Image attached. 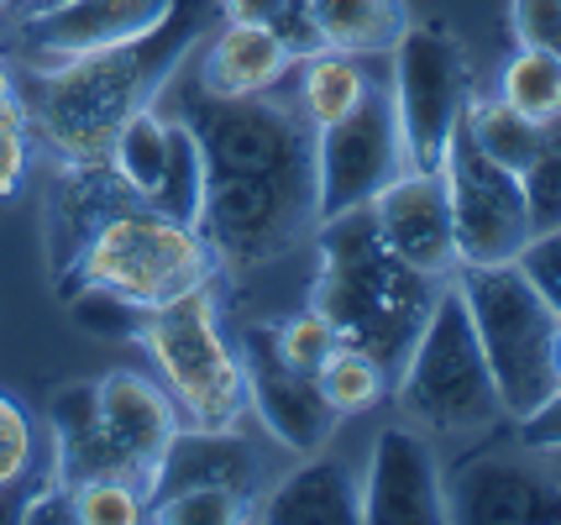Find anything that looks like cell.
Listing matches in <instances>:
<instances>
[{
    "mask_svg": "<svg viewBox=\"0 0 561 525\" xmlns=\"http://www.w3.org/2000/svg\"><path fill=\"white\" fill-rule=\"evenodd\" d=\"M216 16L220 0H173L169 16L142 37L37 69L32 95H22L26 122L48 137L53 152H64V163H105L122 122L169 90Z\"/></svg>",
    "mask_w": 561,
    "mask_h": 525,
    "instance_id": "6da1fadb",
    "label": "cell"
},
{
    "mask_svg": "<svg viewBox=\"0 0 561 525\" xmlns=\"http://www.w3.org/2000/svg\"><path fill=\"white\" fill-rule=\"evenodd\" d=\"M431 300H436V278L389 252L367 205L320 221V274L310 310L331 321L342 347L367 352L373 363L399 374V363L410 357L420 326L431 316Z\"/></svg>",
    "mask_w": 561,
    "mask_h": 525,
    "instance_id": "7a4b0ae2",
    "label": "cell"
},
{
    "mask_svg": "<svg viewBox=\"0 0 561 525\" xmlns=\"http://www.w3.org/2000/svg\"><path fill=\"white\" fill-rule=\"evenodd\" d=\"M393 400L410 421L436 436H483L504 421L499 384L489 374V357L478 347L457 284L436 289L415 347L393 374Z\"/></svg>",
    "mask_w": 561,
    "mask_h": 525,
    "instance_id": "3957f363",
    "label": "cell"
},
{
    "mask_svg": "<svg viewBox=\"0 0 561 525\" xmlns=\"http://www.w3.org/2000/svg\"><path fill=\"white\" fill-rule=\"evenodd\" d=\"M131 336L147 347L179 421L199 425V431H237L242 425L247 368L237 347L226 342V331H220L210 284H199L190 295H173L169 305L142 310Z\"/></svg>",
    "mask_w": 561,
    "mask_h": 525,
    "instance_id": "277c9868",
    "label": "cell"
},
{
    "mask_svg": "<svg viewBox=\"0 0 561 525\" xmlns=\"http://www.w3.org/2000/svg\"><path fill=\"white\" fill-rule=\"evenodd\" d=\"M210 274H216V252L205 248L195 226L173 221L142 201L116 205L69 269L79 289H105L137 310L190 295L199 284H210Z\"/></svg>",
    "mask_w": 561,
    "mask_h": 525,
    "instance_id": "5b68a950",
    "label": "cell"
},
{
    "mask_svg": "<svg viewBox=\"0 0 561 525\" xmlns=\"http://www.w3.org/2000/svg\"><path fill=\"white\" fill-rule=\"evenodd\" d=\"M457 289H462V305L472 316L478 347L489 357V374L499 384L504 415L510 421L530 415L557 389L551 347H557L561 321L514 263H462Z\"/></svg>",
    "mask_w": 561,
    "mask_h": 525,
    "instance_id": "8992f818",
    "label": "cell"
},
{
    "mask_svg": "<svg viewBox=\"0 0 561 525\" xmlns=\"http://www.w3.org/2000/svg\"><path fill=\"white\" fill-rule=\"evenodd\" d=\"M169 116L195 132L210 174H316V137L289 105L268 95H205L190 84V95H173Z\"/></svg>",
    "mask_w": 561,
    "mask_h": 525,
    "instance_id": "52a82bcc",
    "label": "cell"
},
{
    "mask_svg": "<svg viewBox=\"0 0 561 525\" xmlns=\"http://www.w3.org/2000/svg\"><path fill=\"white\" fill-rule=\"evenodd\" d=\"M316 221V174H210L195 231L216 263L257 269L299 242Z\"/></svg>",
    "mask_w": 561,
    "mask_h": 525,
    "instance_id": "ba28073f",
    "label": "cell"
},
{
    "mask_svg": "<svg viewBox=\"0 0 561 525\" xmlns=\"http://www.w3.org/2000/svg\"><path fill=\"white\" fill-rule=\"evenodd\" d=\"M440 184H446L462 263H514V252L536 237L519 174L493 163L489 152L472 142L467 122L451 126V142L440 152Z\"/></svg>",
    "mask_w": 561,
    "mask_h": 525,
    "instance_id": "9c48e42d",
    "label": "cell"
},
{
    "mask_svg": "<svg viewBox=\"0 0 561 525\" xmlns=\"http://www.w3.org/2000/svg\"><path fill=\"white\" fill-rule=\"evenodd\" d=\"M393 116L404 137L410 169H440L451 126L467 111V64L462 48L440 26H404L393 43Z\"/></svg>",
    "mask_w": 561,
    "mask_h": 525,
    "instance_id": "30bf717a",
    "label": "cell"
},
{
    "mask_svg": "<svg viewBox=\"0 0 561 525\" xmlns=\"http://www.w3.org/2000/svg\"><path fill=\"white\" fill-rule=\"evenodd\" d=\"M404 169L410 158H404L393 95L373 84L357 111H346L331 126H316V221L373 205V195Z\"/></svg>",
    "mask_w": 561,
    "mask_h": 525,
    "instance_id": "8fae6325",
    "label": "cell"
},
{
    "mask_svg": "<svg viewBox=\"0 0 561 525\" xmlns=\"http://www.w3.org/2000/svg\"><path fill=\"white\" fill-rule=\"evenodd\" d=\"M95 421H100V436H105L116 478L137 483L147 500V483H152L163 452H169V442L184 425L169 400V389L147 374L116 368V374L95 378Z\"/></svg>",
    "mask_w": 561,
    "mask_h": 525,
    "instance_id": "7c38bea8",
    "label": "cell"
},
{
    "mask_svg": "<svg viewBox=\"0 0 561 525\" xmlns=\"http://www.w3.org/2000/svg\"><path fill=\"white\" fill-rule=\"evenodd\" d=\"M173 0H53L43 11H26L16 26V53L32 69H53L79 53H100L131 43L169 16Z\"/></svg>",
    "mask_w": 561,
    "mask_h": 525,
    "instance_id": "4fadbf2b",
    "label": "cell"
},
{
    "mask_svg": "<svg viewBox=\"0 0 561 525\" xmlns=\"http://www.w3.org/2000/svg\"><path fill=\"white\" fill-rule=\"evenodd\" d=\"M247 347V404L257 410V421L273 431V442H284L289 452H320L336 431V410L325 404L320 384L310 374L289 368L278 357V342H273V326H247L242 336Z\"/></svg>",
    "mask_w": 561,
    "mask_h": 525,
    "instance_id": "5bb4252c",
    "label": "cell"
},
{
    "mask_svg": "<svg viewBox=\"0 0 561 525\" xmlns=\"http://www.w3.org/2000/svg\"><path fill=\"white\" fill-rule=\"evenodd\" d=\"M367 210H373V226L389 242V252H399L410 269H420L431 278H446L462 269L440 169H404L393 184H383L373 195Z\"/></svg>",
    "mask_w": 561,
    "mask_h": 525,
    "instance_id": "9a60e30c",
    "label": "cell"
},
{
    "mask_svg": "<svg viewBox=\"0 0 561 525\" xmlns=\"http://www.w3.org/2000/svg\"><path fill=\"white\" fill-rule=\"evenodd\" d=\"M367 525H440L446 521V478L431 442L420 431L389 425L373 442V463L363 478Z\"/></svg>",
    "mask_w": 561,
    "mask_h": 525,
    "instance_id": "2e32d148",
    "label": "cell"
},
{
    "mask_svg": "<svg viewBox=\"0 0 561 525\" xmlns=\"http://www.w3.org/2000/svg\"><path fill=\"white\" fill-rule=\"evenodd\" d=\"M446 521L561 525V478L519 468V463H472L446 483Z\"/></svg>",
    "mask_w": 561,
    "mask_h": 525,
    "instance_id": "e0dca14e",
    "label": "cell"
},
{
    "mask_svg": "<svg viewBox=\"0 0 561 525\" xmlns=\"http://www.w3.org/2000/svg\"><path fill=\"white\" fill-rule=\"evenodd\" d=\"M257 483V452L247 447L237 431H199V425H179V436L169 442L158 473L147 483V504L169 500L179 489H231L252 500Z\"/></svg>",
    "mask_w": 561,
    "mask_h": 525,
    "instance_id": "ac0fdd59",
    "label": "cell"
},
{
    "mask_svg": "<svg viewBox=\"0 0 561 525\" xmlns=\"http://www.w3.org/2000/svg\"><path fill=\"white\" fill-rule=\"evenodd\" d=\"M294 53L268 22H242L226 16L216 37L199 48L195 84L205 95H268L278 79L289 75Z\"/></svg>",
    "mask_w": 561,
    "mask_h": 525,
    "instance_id": "d6986e66",
    "label": "cell"
},
{
    "mask_svg": "<svg viewBox=\"0 0 561 525\" xmlns=\"http://www.w3.org/2000/svg\"><path fill=\"white\" fill-rule=\"evenodd\" d=\"M257 521L273 525H357L363 521V478L336 457H316L305 468H294L278 489H273Z\"/></svg>",
    "mask_w": 561,
    "mask_h": 525,
    "instance_id": "ffe728a7",
    "label": "cell"
},
{
    "mask_svg": "<svg viewBox=\"0 0 561 525\" xmlns=\"http://www.w3.org/2000/svg\"><path fill=\"white\" fill-rule=\"evenodd\" d=\"M126 201H137V195L116 179L111 163H69V174L58 184V205H53V263H58V274H69L73 258L95 237V226Z\"/></svg>",
    "mask_w": 561,
    "mask_h": 525,
    "instance_id": "44dd1931",
    "label": "cell"
},
{
    "mask_svg": "<svg viewBox=\"0 0 561 525\" xmlns=\"http://www.w3.org/2000/svg\"><path fill=\"white\" fill-rule=\"evenodd\" d=\"M305 16L316 26L320 48L352 53V58L393 53V43L410 26L404 0H305Z\"/></svg>",
    "mask_w": 561,
    "mask_h": 525,
    "instance_id": "7402d4cb",
    "label": "cell"
},
{
    "mask_svg": "<svg viewBox=\"0 0 561 525\" xmlns=\"http://www.w3.org/2000/svg\"><path fill=\"white\" fill-rule=\"evenodd\" d=\"M169 126L173 116L163 105H142V111H131L116 132V142L105 152V163L116 169L126 190L137 195V201H152V190H158V179H163V163H169Z\"/></svg>",
    "mask_w": 561,
    "mask_h": 525,
    "instance_id": "603a6c76",
    "label": "cell"
},
{
    "mask_svg": "<svg viewBox=\"0 0 561 525\" xmlns=\"http://www.w3.org/2000/svg\"><path fill=\"white\" fill-rule=\"evenodd\" d=\"M462 122H467V132H472V142L489 152L493 163H504L510 174H525V163H530L540 152V142H546V122H530V116L514 111L504 95H483V101L467 95Z\"/></svg>",
    "mask_w": 561,
    "mask_h": 525,
    "instance_id": "cb8c5ba5",
    "label": "cell"
},
{
    "mask_svg": "<svg viewBox=\"0 0 561 525\" xmlns=\"http://www.w3.org/2000/svg\"><path fill=\"white\" fill-rule=\"evenodd\" d=\"M367 90H373V79H367L363 58H352V53H331V48H316L310 58H305L299 105H305L310 126L342 122L346 111H357V105H363Z\"/></svg>",
    "mask_w": 561,
    "mask_h": 525,
    "instance_id": "d4e9b609",
    "label": "cell"
},
{
    "mask_svg": "<svg viewBox=\"0 0 561 525\" xmlns=\"http://www.w3.org/2000/svg\"><path fill=\"white\" fill-rule=\"evenodd\" d=\"M316 384H320V395H325V404H331L336 415H363V410L389 400L393 374L383 368V363H373L367 352L336 347L325 363H320Z\"/></svg>",
    "mask_w": 561,
    "mask_h": 525,
    "instance_id": "484cf974",
    "label": "cell"
},
{
    "mask_svg": "<svg viewBox=\"0 0 561 525\" xmlns=\"http://www.w3.org/2000/svg\"><path fill=\"white\" fill-rule=\"evenodd\" d=\"M199 201H205V152H199L195 132L173 116L169 126V163H163V179L152 190V210H163L173 221H190L195 226Z\"/></svg>",
    "mask_w": 561,
    "mask_h": 525,
    "instance_id": "4316f807",
    "label": "cell"
},
{
    "mask_svg": "<svg viewBox=\"0 0 561 525\" xmlns=\"http://www.w3.org/2000/svg\"><path fill=\"white\" fill-rule=\"evenodd\" d=\"M499 95H504L514 111H525L530 122H551L561 111V53L519 48L510 64H504Z\"/></svg>",
    "mask_w": 561,
    "mask_h": 525,
    "instance_id": "83f0119b",
    "label": "cell"
},
{
    "mask_svg": "<svg viewBox=\"0 0 561 525\" xmlns=\"http://www.w3.org/2000/svg\"><path fill=\"white\" fill-rule=\"evenodd\" d=\"M519 190H525L530 231H551V226H561V111L546 122V142H540V152L525 163Z\"/></svg>",
    "mask_w": 561,
    "mask_h": 525,
    "instance_id": "f1b7e54d",
    "label": "cell"
},
{
    "mask_svg": "<svg viewBox=\"0 0 561 525\" xmlns=\"http://www.w3.org/2000/svg\"><path fill=\"white\" fill-rule=\"evenodd\" d=\"M69 510L79 525H137L147 521V500L126 478H84L69 489Z\"/></svg>",
    "mask_w": 561,
    "mask_h": 525,
    "instance_id": "f546056e",
    "label": "cell"
},
{
    "mask_svg": "<svg viewBox=\"0 0 561 525\" xmlns=\"http://www.w3.org/2000/svg\"><path fill=\"white\" fill-rule=\"evenodd\" d=\"M147 521L158 525H231L247 521V500L231 489H179L169 500L147 504Z\"/></svg>",
    "mask_w": 561,
    "mask_h": 525,
    "instance_id": "4dcf8cb0",
    "label": "cell"
},
{
    "mask_svg": "<svg viewBox=\"0 0 561 525\" xmlns=\"http://www.w3.org/2000/svg\"><path fill=\"white\" fill-rule=\"evenodd\" d=\"M37 457V425L11 395H0V500L16 494Z\"/></svg>",
    "mask_w": 561,
    "mask_h": 525,
    "instance_id": "1f68e13d",
    "label": "cell"
},
{
    "mask_svg": "<svg viewBox=\"0 0 561 525\" xmlns=\"http://www.w3.org/2000/svg\"><path fill=\"white\" fill-rule=\"evenodd\" d=\"M273 342H278V357H284L289 368H299V374H310V378L320 374V363H325L331 352L342 347L331 321H325L320 310H305V316H294V321L273 326Z\"/></svg>",
    "mask_w": 561,
    "mask_h": 525,
    "instance_id": "d6a6232c",
    "label": "cell"
},
{
    "mask_svg": "<svg viewBox=\"0 0 561 525\" xmlns=\"http://www.w3.org/2000/svg\"><path fill=\"white\" fill-rule=\"evenodd\" d=\"M514 269L530 278V289H536L540 300L551 305V316L561 321V226H551V231H536L525 248L514 252Z\"/></svg>",
    "mask_w": 561,
    "mask_h": 525,
    "instance_id": "836d02e7",
    "label": "cell"
},
{
    "mask_svg": "<svg viewBox=\"0 0 561 525\" xmlns=\"http://www.w3.org/2000/svg\"><path fill=\"white\" fill-rule=\"evenodd\" d=\"M510 22L519 48L561 53V0H510Z\"/></svg>",
    "mask_w": 561,
    "mask_h": 525,
    "instance_id": "e575fe53",
    "label": "cell"
},
{
    "mask_svg": "<svg viewBox=\"0 0 561 525\" xmlns=\"http://www.w3.org/2000/svg\"><path fill=\"white\" fill-rule=\"evenodd\" d=\"M26 132H32V122H26L22 101L0 111V201L16 195V184L26 174Z\"/></svg>",
    "mask_w": 561,
    "mask_h": 525,
    "instance_id": "d590c367",
    "label": "cell"
},
{
    "mask_svg": "<svg viewBox=\"0 0 561 525\" xmlns=\"http://www.w3.org/2000/svg\"><path fill=\"white\" fill-rule=\"evenodd\" d=\"M519 447L525 452L561 447V384L536 404V410H530V415H519Z\"/></svg>",
    "mask_w": 561,
    "mask_h": 525,
    "instance_id": "8d00e7d4",
    "label": "cell"
},
{
    "mask_svg": "<svg viewBox=\"0 0 561 525\" xmlns=\"http://www.w3.org/2000/svg\"><path fill=\"white\" fill-rule=\"evenodd\" d=\"M16 101H22V95H16V79H11V69L0 64V111H11Z\"/></svg>",
    "mask_w": 561,
    "mask_h": 525,
    "instance_id": "74e56055",
    "label": "cell"
},
{
    "mask_svg": "<svg viewBox=\"0 0 561 525\" xmlns=\"http://www.w3.org/2000/svg\"><path fill=\"white\" fill-rule=\"evenodd\" d=\"M546 457V468H551V478H561V447H551V452H540Z\"/></svg>",
    "mask_w": 561,
    "mask_h": 525,
    "instance_id": "f35d334b",
    "label": "cell"
},
{
    "mask_svg": "<svg viewBox=\"0 0 561 525\" xmlns=\"http://www.w3.org/2000/svg\"><path fill=\"white\" fill-rule=\"evenodd\" d=\"M551 368H557V384H561V326H557V347H551Z\"/></svg>",
    "mask_w": 561,
    "mask_h": 525,
    "instance_id": "ab89813d",
    "label": "cell"
},
{
    "mask_svg": "<svg viewBox=\"0 0 561 525\" xmlns=\"http://www.w3.org/2000/svg\"><path fill=\"white\" fill-rule=\"evenodd\" d=\"M43 5H53V0H26V11H43Z\"/></svg>",
    "mask_w": 561,
    "mask_h": 525,
    "instance_id": "60d3db41",
    "label": "cell"
},
{
    "mask_svg": "<svg viewBox=\"0 0 561 525\" xmlns=\"http://www.w3.org/2000/svg\"><path fill=\"white\" fill-rule=\"evenodd\" d=\"M0 5H11V0H0Z\"/></svg>",
    "mask_w": 561,
    "mask_h": 525,
    "instance_id": "b9f144b4",
    "label": "cell"
}]
</instances>
